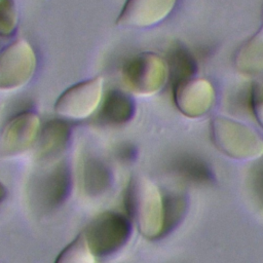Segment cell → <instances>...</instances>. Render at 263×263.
Segmentation results:
<instances>
[{
  "instance_id": "cell-18",
  "label": "cell",
  "mask_w": 263,
  "mask_h": 263,
  "mask_svg": "<svg viewBox=\"0 0 263 263\" xmlns=\"http://www.w3.org/2000/svg\"><path fill=\"white\" fill-rule=\"evenodd\" d=\"M250 102L253 114L263 128V78L255 81L251 87Z\"/></svg>"
},
{
  "instance_id": "cell-10",
  "label": "cell",
  "mask_w": 263,
  "mask_h": 263,
  "mask_svg": "<svg viewBox=\"0 0 263 263\" xmlns=\"http://www.w3.org/2000/svg\"><path fill=\"white\" fill-rule=\"evenodd\" d=\"M71 139V126L63 118L48 120L41 126L36 141V156L42 161L59 158L67 149Z\"/></svg>"
},
{
  "instance_id": "cell-16",
  "label": "cell",
  "mask_w": 263,
  "mask_h": 263,
  "mask_svg": "<svg viewBox=\"0 0 263 263\" xmlns=\"http://www.w3.org/2000/svg\"><path fill=\"white\" fill-rule=\"evenodd\" d=\"M108 173L109 172L102 162L96 159L87 160L83 168V183L85 190L95 194L97 192H102L106 188L109 180Z\"/></svg>"
},
{
  "instance_id": "cell-8",
  "label": "cell",
  "mask_w": 263,
  "mask_h": 263,
  "mask_svg": "<svg viewBox=\"0 0 263 263\" xmlns=\"http://www.w3.org/2000/svg\"><path fill=\"white\" fill-rule=\"evenodd\" d=\"M40 118L31 110L12 116L5 124L0 137V149L6 156H16L30 149L38 139Z\"/></svg>"
},
{
  "instance_id": "cell-7",
  "label": "cell",
  "mask_w": 263,
  "mask_h": 263,
  "mask_svg": "<svg viewBox=\"0 0 263 263\" xmlns=\"http://www.w3.org/2000/svg\"><path fill=\"white\" fill-rule=\"evenodd\" d=\"M213 84L199 77H189L173 82V100L177 109L189 118L208 114L215 103Z\"/></svg>"
},
{
  "instance_id": "cell-19",
  "label": "cell",
  "mask_w": 263,
  "mask_h": 263,
  "mask_svg": "<svg viewBox=\"0 0 263 263\" xmlns=\"http://www.w3.org/2000/svg\"><path fill=\"white\" fill-rule=\"evenodd\" d=\"M3 196V188H2V186L0 185V198Z\"/></svg>"
},
{
  "instance_id": "cell-13",
  "label": "cell",
  "mask_w": 263,
  "mask_h": 263,
  "mask_svg": "<svg viewBox=\"0 0 263 263\" xmlns=\"http://www.w3.org/2000/svg\"><path fill=\"white\" fill-rule=\"evenodd\" d=\"M165 61L168 67L170 78H172L173 82L195 76V61L182 44H174L168 50Z\"/></svg>"
},
{
  "instance_id": "cell-15",
  "label": "cell",
  "mask_w": 263,
  "mask_h": 263,
  "mask_svg": "<svg viewBox=\"0 0 263 263\" xmlns=\"http://www.w3.org/2000/svg\"><path fill=\"white\" fill-rule=\"evenodd\" d=\"M95 257L81 232L59 254L54 263H95Z\"/></svg>"
},
{
  "instance_id": "cell-17",
  "label": "cell",
  "mask_w": 263,
  "mask_h": 263,
  "mask_svg": "<svg viewBox=\"0 0 263 263\" xmlns=\"http://www.w3.org/2000/svg\"><path fill=\"white\" fill-rule=\"evenodd\" d=\"M18 10L14 0H0V36L9 37L17 29Z\"/></svg>"
},
{
  "instance_id": "cell-12",
  "label": "cell",
  "mask_w": 263,
  "mask_h": 263,
  "mask_svg": "<svg viewBox=\"0 0 263 263\" xmlns=\"http://www.w3.org/2000/svg\"><path fill=\"white\" fill-rule=\"evenodd\" d=\"M136 104L130 95L120 89H111L103 98L100 106V117L111 125H122L132 120Z\"/></svg>"
},
{
  "instance_id": "cell-2",
  "label": "cell",
  "mask_w": 263,
  "mask_h": 263,
  "mask_svg": "<svg viewBox=\"0 0 263 263\" xmlns=\"http://www.w3.org/2000/svg\"><path fill=\"white\" fill-rule=\"evenodd\" d=\"M210 130L214 145L230 158L252 161L263 155V139L243 122L217 115L211 119Z\"/></svg>"
},
{
  "instance_id": "cell-9",
  "label": "cell",
  "mask_w": 263,
  "mask_h": 263,
  "mask_svg": "<svg viewBox=\"0 0 263 263\" xmlns=\"http://www.w3.org/2000/svg\"><path fill=\"white\" fill-rule=\"evenodd\" d=\"M178 0H125L116 24L124 28L146 29L163 22Z\"/></svg>"
},
{
  "instance_id": "cell-11",
  "label": "cell",
  "mask_w": 263,
  "mask_h": 263,
  "mask_svg": "<svg viewBox=\"0 0 263 263\" xmlns=\"http://www.w3.org/2000/svg\"><path fill=\"white\" fill-rule=\"evenodd\" d=\"M233 64L237 72L245 76L263 75V26L236 49Z\"/></svg>"
},
{
  "instance_id": "cell-1",
  "label": "cell",
  "mask_w": 263,
  "mask_h": 263,
  "mask_svg": "<svg viewBox=\"0 0 263 263\" xmlns=\"http://www.w3.org/2000/svg\"><path fill=\"white\" fill-rule=\"evenodd\" d=\"M125 206L130 221L148 239L161 235L165 225V209L158 187L144 176L133 177L125 193Z\"/></svg>"
},
{
  "instance_id": "cell-14",
  "label": "cell",
  "mask_w": 263,
  "mask_h": 263,
  "mask_svg": "<svg viewBox=\"0 0 263 263\" xmlns=\"http://www.w3.org/2000/svg\"><path fill=\"white\" fill-rule=\"evenodd\" d=\"M70 178L65 166L55 167L46 177L42 184V196L47 205L53 206L60 203L68 192Z\"/></svg>"
},
{
  "instance_id": "cell-4",
  "label": "cell",
  "mask_w": 263,
  "mask_h": 263,
  "mask_svg": "<svg viewBox=\"0 0 263 263\" xmlns=\"http://www.w3.org/2000/svg\"><path fill=\"white\" fill-rule=\"evenodd\" d=\"M91 252L97 257H108L125 246L132 235V222L114 212L98 215L82 231Z\"/></svg>"
},
{
  "instance_id": "cell-5",
  "label": "cell",
  "mask_w": 263,
  "mask_h": 263,
  "mask_svg": "<svg viewBox=\"0 0 263 263\" xmlns=\"http://www.w3.org/2000/svg\"><path fill=\"white\" fill-rule=\"evenodd\" d=\"M37 57L32 44L18 38L0 50V89L15 90L27 85L35 75Z\"/></svg>"
},
{
  "instance_id": "cell-6",
  "label": "cell",
  "mask_w": 263,
  "mask_h": 263,
  "mask_svg": "<svg viewBox=\"0 0 263 263\" xmlns=\"http://www.w3.org/2000/svg\"><path fill=\"white\" fill-rule=\"evenodd\" d=\"M103 98V77H91L66 88L54 103V112L66 119H85L100 108Z\"/></svg>"
},
{
  "instance_id": "cell-3",
  "label": "cell",
  "mask_w": 263,
  "mask_h": 263,
  "mask_svg": "<svg viewBox=\"0 0 263 263\" xmlns=\"http://www.w3.org/2000/svg\"><path fill=\"white\" fill-rule=\"evenodd\" d=\"M121 74L128 91L141 97L159 92L170 79L165 59L152 51H143L128 59Z\"/></svg>"
},
{
  "instance_id": "cell-20",
  "label": "cell",
  "mask_w": 263,
  "mask_h": 263,
  "mask_svg": "<svg viewBox=\"0 0 263 263\" xmlns=\"http://www.w3.org/2000/svg\"><path fill=\"white\" fill-rule=\"evenodd\" d=\"M262 21H263V9H262ZM263 26V25H262Z\"/></svg>"
}]
</instances>
